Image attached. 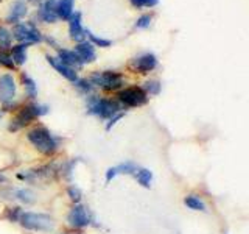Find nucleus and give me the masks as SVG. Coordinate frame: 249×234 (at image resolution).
Segmentation results:
<instances>
[{
	"label": "nucleus",
	"instance_id": "nucleus-34",
	"mask_svg": "<svg viewBox=\"0 0 249 234\" xmlns=\"http://www.w3.org/2000/svg\"><path fill=\"white\" fill-rule=\"evenodd\" d=\"M6 181V176H3L2 174H0V183H5Z\"/></svg>",
	"mask_w": 249,
	"mask_h": 234
},
{
	"label": "nucleus",
	"instance_id": "nucleus-32",
	"mask_svg": "<svg viewBox=\"0 0 249 234\" xmlns=\"http://www.w3.org/2000/svg\"><path fill=\"white\" fill-rule=\"evenodd\" d=\"M75 86L78 89H80L81 92H84V94H90L92 92V83L89 81V80H76L75 81Z\"/></svg>",
	"mask_w": 249,
	"mask_h": 234
},
{
	"label": "nucleus",
	"instance_id": "nucleus-17",
	"mask_svg": "<svg viewBox=\"0 0 249 234\" xmlns=\"http://www.w3.org/2000/svg\"><path fill=\"white\" fill-rule=\"evenodd\" d=\"M28 10H27V5L18 0V2H14L10 8V13L6 16V22L8 23H18L19 20H22L23 18L27 16Z\"/></svg>",
	"mask_w": 249,
	"mask_h": 234
},
{
	"label": "nucleus",
	"instance_id": "nucleus-21",
	"mask_svg": "<svg viewBox=\"0 0 249 234\" xmlns=\"http://www.w3.org/2000/svg\"><path fill=\"white\" fill-rule=\"evenodd\" d=\"M134 176L139 181V184H142L143 187H150L151 181H153V174L148 169H139L134 172Z\"/></svg>",
	"mask_w": 249,
	"mask_h": 234
},
{
	"label": "nucleus",
	"instance_id": "nucleus-3",
	"mask_svg": "<svg viewBox=\"0 0 249 234\" xmlns=\"http://www.w3.org/2000/svg\"><path fill=\"white\" fill-rule=\"evenodd\" d=\"M49 113V108L45 105H37V103H31V105H27L19 109V113L14 116V119L11 120V125H10V130L11 131H18L23 127H27L37 117H41L44 114Z\"/></svg>",
	"mask_w": 249,
	"mask_h": 234
},
{
	"label": "nucleus",
	"instance_id": "nucleus-10",
	"mask_svg": "<svg viewBox=\"0 0 249 234\" xmlns=\"http://www.w3.org/2000/svg\"><path fill=\"white\" fill-rule=\"evenodd\" d=\"M16 97V81L11 74L0 77V103L10 106Z\"/></svg>",
	"mask_w": 249,
	"mask_h": 234
},
{
	"label": "nucleus",
	"instance_id": "nucleus-14",
	"mask_svg": "<svg viewBox=\"0 0 249 234\" xmlns=\"http://www.w3.org/2000/svg\"><path fill=\"white\" fill-rule=\"evenodd\" d=\"M78 58L81 59V62H93L97 58V53H95V47H93L90 42L88 41H83V42H78L75 45V50H73Z\"/></svg>",
	"mask_w": 249,
	"mask_h": 234
},
{
	"label": "nucleus",
	"instance_id": "nucleus-12",
	"mask_svg": "<svg viewBox=\"0 0 249 234\" xmlns=\"http://www.w3.org/2000/svg\"><path fill=\"white\" fill-rule=\"evenodd\" d=\"M69 35L76 42H83L86 39V30L81 23V13H73L69 19Z\"/></svg>",
	"mask_w": 249,
	"mask_h": 234
},
{
	"label": "nucleus",
	"instance_id": "nucleus-36",
	"mask_svg": "<svg viewBox=\"0 0 249 234\" xmlns=\"http://www.w3.org/2000/svg\"><path fill=\"white\" fill-rule=\"evenodd\" d=\"M31 2H35V0H31Z\"/></svg>",
	"mask_w": 249,
	"mask_h": 234
},
{
	"label": "nucleus",
	"instance_id": "nucleus-11",
	"mask_svg": "<svg viewBox=\"0 0 249 234\" xmlns=\"http://www.w3.org/2000/svg\"><path fill=\"white\" fill-rule=\"evenodd\" d=\"M56 5H58V0H44L41 3V8H39L37 18L45 23H54L58 20Z\"/></svg>",
	"mask_w": 249,
	"mask_h": 234
},
{
	"label": "nucleus",
	"instance_id": "nucleus-1",
	"mask_svg": "<svg viewBox=\"0 0 249 234\" xmlns=\"http://www.w3.org/2000/svg\"><path fill=\"white\" fill-rule=\"evenodd\" d=\"M27 137L31 142V145L42 155H53L58 150V139L45 127H36L33 130H30Z\"/></svg>",
	"mask_w": 249,
	"mask_h": 234
},
{
	"label": "nucleus",
	"instance_id": "nucleus-6",
	"mask_svg": "<svg viewBox=\"0 0 249 234\" xmlns=\"http://www.w3.org/2000/svg\"><path fill=\"white\" fill-rule=\"evenodd\" d=\"M148 101L146 92L142 88L137 86H131V88H124L119 92V103L128 108L142 106Z\"/></svg>",
	"mask_w": 249,
	"mask_h": 234
},
{
	"label": "nucleus",
	"instance_id": "nucleus-15",
	"mask_svg": "<svg viewBox=\"0 0 249 234\" xmlns=\"http://www.w3.org/2000/svg\"><path fill=\"white\" fill-rule=\"evenodd\" d=\"M136 170H137V166L134 162H122V164H119V166L107 169L106 183H109L111 179H114L117 175H134Z\"/></svg>",
	"mask_w": 249,
	"mask_h": 234
},
{
	"label": "nucleus",
	"instance_id": "nucleus-33",
	"mask_svg": "<svg viewBox=\"0 0 249 234\" xmlns=\"http://www.w3.org/2000/svg\"><path fill=\"white\" fill-rule=\"evenodd\" d=\"M122 117H123V113H117L115 116H112L111 119H109L107 125H106V130H111V128L114 127V125L122 119Z\"/></svg>",
	"mask_w": 249,
	"mask_h": 234
},
{
	"label": "nucleus",
	"instance_id": "nucleus-29",
	"mask_svg": "<svg viewBox=\"0 0 249 234\" xmlns=\"http://www.w3.org/2000/svg\"><path fill=\"white\" fill-rule=\"evenodd\" d=\"M151 20H153V18H151V14H142L140 18L137 19V22H136V28H139V30H145V28H148L151 25Z\"/></svg>",
	"mask_w": 249,
	"mask_h": 234
},
{
	"label": "nucleus",
	"instance_id": "nucleus-9",
	"mask_svg": "<svg viewBox=\"0 0 249 234\" xmlns=\"http://www.w3.org/2000/svg\"><path fill=\"white\" fill-rule=\"evenodd\" d=\"M156 67H158V58H156L154 53H143L140 57L134 58L131 62V69L136 74H142V75L150 74Z\"/></svg>",
	"mask_w": 249,
	"mask_h": 234
},
{
	"label": "nucleus",
	"instance_id": "nucleus-26",
	"mask_svg": "<svg viewBox=\"0 0 249 234\" xmlns=\"http://www.w3.org/2000/svg\"><path fill=\"white\" fill-rule=\"evenodd\" d=\"M16 198H19L23 203H33L35 201V194L28 189H20L16 192Z\"/></svg>",
	"mask_w": 249,
	"mask_h": 234
},
{
	"label": "nucleus",
	"instance_id": "nucleus-28",
	"mask_svg": "<svg viewBox=\"0 0 249 234\" xmlns=\"http://www.w3.org/2000/svg\"><path fill=\"white\" fill-rule=\"evenodd\" d=\"M20 214H22L20 208H18V206H13V208H8V209H6L5 217H6L10 222H19V217H20Z\"/></svg>",
	"mask_w": 249,
	"mask_h": 234
},
{
	"label": "nucleus",
	"instance_id": "nucleus-35",
	"mask_svg": "<svg viewBox=\"0 0 249 234\" xmlns=\"http://www.w3.org/2000/svg\"><path fill=\"white\" fill-rule=\"evenodd\" d=\"M0 119H2V111H0Z\"/></svg>",
	"mask_w": 249,
	"mask_h": 234
},
{
	"label": "nucleus",
	"instance_id": "nucleus-4",
	"mask_svg": "<svg viewBox=\"0 0 249 234\" xmlns=\"http://www.w3.org/2000/svg\"><path fill=\"white\" fill-rule=\"evenodd\" d=\"M19 222L25 230L30 231H52L54 228V222L50 215L41 213H22L19 217Z\"/></svg>",
	"mask_w": 249,
	"mask_h": 234
},
{
	"label": "nucleus",
	"instance_id": "nucleus-25",
	"mask_svg": "<svg viewBox=\"0 0 249 234\" xmlns=\"http://www.w3.org/2000/svg\"><path fill=\"white\" fill-rule=\"evenodd\" d=\"M142 89L146 92V96L148 94H150V96H158V94L160 92V83L156 81V80H150V81L145 83V86Z\"/></svg>",
	"mask_w": 249,
	"mask_h": 234
},
{
	"label": "nucleus",
	"instance_id": "nucleus-23",
	"mask_svg": "<svg viewBox=\"0 0 249 234\" xmlns=\"http://www.w3.org/2000/svg\"><path fill=\"white\" fill-rule=\"evenodd\" d=\"M11 42H13L11 31H8L6 28L0 27V50L6 52V49H10V47H11Z\"/></svg>",
	"mask_w": 249,
	"mask_h": 234
},
{
	"label": "nucleus",
	"instance_id": "nucleus-8",
	"mask_svg": "<svg viewBox=\"0 0 249 234\" xmlns=\"http://www.w3.org/2000/svg\"><path fill=\"white\" fill-rule=\"evenodd\" d=\"M67 223L72 228H86L90 225V215L88 208H84L83 205H76L69 211L67 214Z\"/></svg>",
	"mask_w": 249,
	"mask_h": 234
},
{
	"label": "nucleus",
	"instance_id": "nucleus-16",
	"mask_svg": "<svg viewBox=\"0 0 249 234\" xmlns=\"http://www.w3.org/2000/svg\"><path fill=\"white\" fill-rule=\"evenodd\" d=\"M58 59L62 62V64H66L69 67H72L73 70L75 69H80L83 66L81 59L78 58V55L73 52V50H66V49H58Z\"/></svg>",
	"mask_w": 249,
	"mask_h": 234
},
{
	"label": "nucleus",
	"instance_id": "nucleus-7",
	"mask_svg": "<svg viewBox=\"0 0 249 234\" xmlns=\"http://www.w3.org/2000/svg\"><path fill=\"white\" fill-rule=\"evenodd\" d=\"M14 39H18L20 44H37L42 41V35L39 33V30L33 23H16L13 28Z\"/></svg>",
	"mask_w": 249,
	"mask_h": 234
},
{
	"label": "nucleus",
	"instance_id": "nucleus-18",
	"mask_svg": "<svg viewBox=\"0 0 249 234\" xmlns=\"http://www.w3.org/2000/svg\"><path fill=\"white\" fill-rule=\"evenodd\" d=\"M73 6H75V0H58V5H56L58 19L69 20L70 16L73 14Z\"/></svg>",
	"mask_w": 249,
	"mask_h": 234
},
{
	"label": "nucleus",
	"instance_id": "nucleus-19",
	"mask_svg": "<svg viewBox=\"0 0 249 234\" xmlns=\"http://www.w3.org/2000/svg\"><path fill=\"white\" fill-rule=\"evenodd\" d=\"M27 49L28 45L27 44H19V45H14L11 49V59L16 66H22L25 64L27 61Z\"/></svg>",
	"mask_w": 249,
	"mask_h": 234
},
{
	"label": "nucleus",
	"instance_id": "nucleus-5",
	"mask_svg": "<svg viewBox=\"0 0 249 234\" xmlns=\"http://www.w3.org/2000/svg\"><path fill=\"white\" fill-rule=\"evenodd\" d=\"M92 86H98V88L105 91H117L120 89L124 80L119 72H112V70H105V72H95L90 75Z\"/></svg>",
	"mask_w": 249,
	"mask_h": 234
},
{
	"label": "nucleus",
	"instance_id": "nucleus-27",
	"mask_svg": "<svg viewBox=\"0 0 249 234\" xmlns=\"http://www.w3.org/2000/svg\"><path fill=\"white\" fill-rule=\"evenodd\" d=\"M0 66L2 67H6V69H14L16 64L11 59V55L5 52V50H0Z\"/></svg>",
	"mask_w": 249,
	"mask_h": 234
},
{
	"label": "nucleus",
	"instance_id": "nucleus-2",
	"mask_svg": "<svg viewBox=\"0 0 249 234\" xmlns=\"http://www.w3.org/2000/svg\"><path fill=\"white\" fill-rule=\"evenodd\" d=\"M122 105L117 100L111 98H100L95 96L88 97V111L89 114L98 116L101 119H111L112 116L120 113Z\"/></svg>",
	"mask_w": 249,
	"mask_h": 234
},
{
	"label": "nucleus",
	"instance_id": "nucleus-13",
	"mask_svg": "<svg viewBox=\"0 0 249 234\" xmlns=\"http://www.w3.org/2000/svg\"><path fill=\"white\" fill-rule=\"evenodd\" d=\"M47 61H49V64L56 70V72L59 74V75H62L66 78V80H69V81H72V83H75L76 80H78V75H76V72L72 69V67H69V66H66V64H62V62L58 59V58H54V57H50V55H47Z\"/></svg>",
	"mask_w": 249,
	"mask_h": 234
},
{
	"label": "nucleus",
	"instance_id": "nucleus-37",
	"mask_svg": "<svg viewBox=\"0 0 249 234\" xmlns=\"http://www.w3.org/2000/svg\"><path fill=\"white\" fill-rule=\"evenodd\" d=\"M78 234H80V233H78Z\"/></svg>",
	"mask_w": 249,
	"mask_h": 234
},
{
	"label": "nucleus",
	"instance_id": "nucleus-22",
	"mask_svg": "<svg viewBox=\"0 0 249 234\" xmlns=\"http://www.w3.org/2000/svg\"><path fill=\"white\" fill-rule=\"evenodd\" d=\"M184 203H185L187 208H190L193 211H206L204 201H202L199 197H196V195H189V197H185Z\"/></svg>",
	"mask_w": 249,
	"mask_h": 234
},
{
	"label": "nucleus",
	"instance_id": "nucleus-20",
	"mask_svg": "<svg viewBox=\"0 0 249 234\" xmlns=\"http://www.w3.org/2000/svg\"><path fill=\"white\" fill-rule=\"evenodd\" d=\"M22 84L23 88H25V92L30 98H36L37 96V84L35 83V80L31 77H28L27 74H22Z\"/></svg>",
	"mask_w": 249,
	"mask_h": 234
},
{
	"label": "nucleus",
	"instance_id": "nucleus-31",
	"mask_svg": "<svg viewBox=\"0 0 249 234\" xmlns=\"http://www.w3.org/2000/svg\"><path fill=\"white\" fill-rule=\"evenodd\" d=\"M67 194H69L70 200H72V201H75V205H76V203H80V201H81V197H83V194H81V191L78 189L76 186H70L69 189H67Z\"/></svg>",
	"mask_w": 249,
	"mask_h": 234
},
{
	"label": "nucleus",
	"instance_id": "nucleus-30",
	"mask_svg": "<svg viewBox=\"0 0 249 234\" xmlns=\"http://www.w3.org/2000/svg\"><path fill=\"white\" fill-rule=\"evenodd\" d=\"M136 8H153L159 3V0H129Z\"/></svg>",
	"mask_w": 249,
	"mask_h": 234
},
{
	"label": "nucleus",
	"instance_id": "nucleus-24",
	"mask_svg": "<svg viewBox=\"0 0 249 234\" xmlns=\"http://www.w3.org/2000/svg\"><path fill=\"white\" fill-rule=\"evenodd\" d=\"M86 36H89V39H90V44L93 45V47H109L112 42L109 41V39H103V38H98V36H95L93 33H90V31H86Z\"/></svg>",
	"mask_w": 249,
	"mask_h": 234
}]
</instances>
